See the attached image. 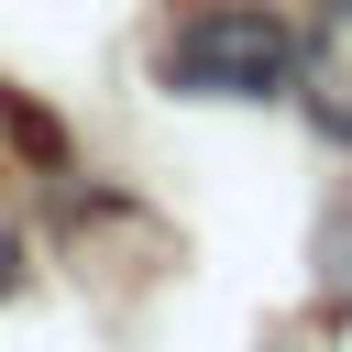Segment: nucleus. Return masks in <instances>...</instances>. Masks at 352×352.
<instances>
[{"mask_svg":"<svg viewBox=\"0 0 352 352\" xmlns=\"http://www.w3.org/2000/svg\"><path fill=\"white\" fill-rule=\"evenodd\" d=\"M11 286H22V253H11V231H0V297H11Z\"/></svg>","mask_w":352,"mask_h":352,"instance_id":"7ed1b4c3","label":"nucleus"},{"mask_svg":"<svg viewBox=\"0 0 352 352\" xmlns=\"http://www.w3.org/2000/svg\"><path fill=\"white\" fill-rule=\"evenodd\" d=\"M154 77L176 99H286L297 88V22L264 0H209L154 44Z\"/></svg>","mask_w":352,"mask_h":352,"instance_id":"f257e3e1","label":"nucleus"},{"mask_svg":"<svg viewBox=\"0 0 352 352\" xmlns=\"http://www.w3.org/2000/svg\"><path fill=\"white\" fill-rule=\"evenodd\" d=\"M297 77H308L319 132H341V143H352V0H330V11L297 33Z\"/></svg>","mask_w":352,"mask_h":352,"instance_id":"f03ea898","label":"nucleus"}]
</instances>
